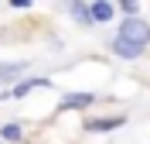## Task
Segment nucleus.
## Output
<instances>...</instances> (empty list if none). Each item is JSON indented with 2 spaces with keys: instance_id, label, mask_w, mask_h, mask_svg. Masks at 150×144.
<instances>
[{
  "instance_id": "nucleus-1",
  "label": "nucleus",
  "mask_w": 150,
  "mask_h": 144,
  "mask_svg": "<svg viewBox=\"0 0 150 144\" xmlns=\"http://www.w3.org/2000/svg\"><path fill=\"white\" fill-rule=\"evenodd\" d=\"M116 34H123V38H133V41H143V45H150V24L140 17V14H126Z\"/></svg>"
},
{
  "instance_id": "nucleus-2",
  "label": "nucleus",
  "mask_w": 150,
  "mask_h": 144,
  "mask_svg": "<svg viewBox=\"0 0 150 144\" xmlns=\"http://www.w3.org/2000/svg\"><path fill=\"white\" fill-rule=\"evenodd\" d=\"M109 48H112V55H116V58H126V62H137V58L147 52V45H143V41L123 38V34H116V38L109 41Z\"/></svg>"
},
{
  "instance_id": "nucleus-3",
  "label": "nucleus",
  "mask_w": 150,
  "mask_h": 144,
  "mask_svg": "<svg viewBox=\"0 0 150 144\" xmlns=\"http://www.w3.org/2000/svg\"><path fill=\"white\" fill-rule=\"evenodd\" d=\"M51 86H55L51 79H45V76H31V79H21V82H14V86H10V93H14V100H24L31 89H51Z\"/></svg>"
},
{
  "instance_id": "nucleus-4",
  "label": "nucleus",
  "mask_w": 150,
  "mask_h": 144,
  "mask_svg": "<svg viewBox=\"0 0 150 144\" xmlns=\"http://www.w3.org/2000/svg\"><path fill=\"white\" fill-rule=\"evenodd\" d=\"M92 103H96V93H65L58 100V110L68 113V110H85V106H92Z\"/></svg>"
},
{
  "instance_id": "nucleus-5",
  "label": "nucleus",
  "mask_w": 150,
  "mask_h": 144,
  "mask_svg": "<svg viewBox=\"0 0 150 144\" xmlns=\"http://www.w3.org/2000/svg\"><path fill=\"white\" fill-rule=\"evenodd\" d=\"M65 7H68V14L75 17V24H79V28H92V24H96L92 7H89L85 0H65Z\"/></svg>"
},
{
  "instance_id": "nucleus-6",
  "label": "nucleus",
  "mask_w": 150,
  "mask_h": 144,
  "mask_svg": "<svg viewBox=\"0 0 150 144\" xmlns=\"http://www.w3.org/2000/svg\"><path fill=\"white\" fill-rule=\"evenodd\" d=\"M28 72V62H0V86H14Z\"/></svg>"
},
{
  "instance_id": "nucleus-7",
  "label": "nucleus",
  "mask_w": 150,
  "mask_h": 144,
  "mask_svg": "<svg viewBox=\"0 0 150 144\" xmlns=\"http://www.w3.org/2000/svg\"><path fill=\"white\" fill-rule=\"evenodd\" d=\"M123 124H126V117L116 113V117H99V120H89V124H85V130H89V134H106V130H116V127H123Z\"/></svg>"
},
{
  "instance_id": "nucleus-8",
  "label": "nucleus",
  "mask_w": 150,
  "mask_h": 144,
  "mask_svg": "<svg viewBox=\"0 0 150 144\" xmlns=\"http://www.w3.org/2000/svg\"><path fill=\"white\" fill-rule=\"evenodd\" d=\"M89 7H92L96 24H109V21L116 17V4H112V0H89Z\"/></svg>"
},
{
  "instance_id": "nucleus-9",
  "label": "nucleus",
  "mask_w": 150,
  "mask_h": 144,
  "mask_svg": "<svg viewBox=\"0 0 150 144\" xmlns=\"http://www.w3.org/2000/svg\"><path fill=\"white\" fill-rule=\"evenodd\" d=\"M0 141H4V144H17V141H24V127L14 124V120H10V124H4V127H0Z\"/></svg>"
},
{
  "instance_id": "nucleus-10",
  "label": "nucleus",
  "mask_w": 150,
  "mask_h": 144,
  "mask_svg": "<svg viewBox=\"0 0 150 144\" xmlns=\"http://www.w3.org/2000/svg\"><path fill=\"white\" fill-rule=\"evenodd\" d=\"M116 7L123 14H140V0H116Z\"/></svg>"
},
{
  "instance_id": "nucleus-11",
  "label": "nucleus",
  "mask_w": 150,
  "mask_h": 144,
  "mask_svg": "<svg viewBox=\"0 0 150 144\" xmlns=\"http://www.w3.org/2000/svg\"><path fill=\"white\" fill-rule=\"evenodd\" d=\"M7 4H10V7H14V10H17V7H31L34 0H7Z\"/></svg>"
},
{
  "instance_id": "nucleus-12",
  "label": "nucleus",
  "mask_w": 150,
  "mask_h": 144,
  "mask_svg": "<svg viewBox=\"0 0 150 144\" xmlns=\"http://www.w3.org/2000/svg\"><path fill=\"white\" fill-rule=\"evenodd\" d=\"M17 144H28V141H17Z\"/></svg>"
}]
</instances>
